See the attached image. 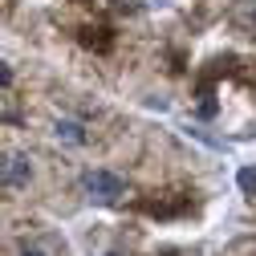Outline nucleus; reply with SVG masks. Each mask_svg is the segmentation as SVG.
<instances>
[{
    "label": "nucleus",
    "mask_w": 256,
    "mask_h": 256,
    "mask_svg": "<svg viewBox=\"0 0 256 256\" xmlns=\"http://www.w3.org/2000/svg\"><path fill=\"white\" fill-rule=\"evenodd\" d=\"M0 86H8V70H4V61H0Z\"/></svg>",
    "instance_id": "39448f33"
},
{
    "label": "nucleus",
    "mask_w": 256,
    "mask_h": 256,
    "mask_svg": "<svg viewBox=\"0 0 256 256\" xmlns=\"http://www.w3.org/2000/svg\"><path fill=\"white\" fill-rule=\"evenodd\" d=\"M0 179H4L8 187H20V183H28V158H20V154L4 158V163H0Z\"/></svg>",
    "instance_id": "f03ea898"
},
{
    "label": "nucleus",
    "mask_w": 256,
    "mask_h": 256,
    "mask_svg": "<svg viewBox=\"0 0 256 256\" xmlns=\"http://www.w3.org/2000/svg\"><path fill=\"white\" fill-rule=\"evenodd\" d=\"M20 256H45V252H41V248H24Z\"/></svg>",
    "instance_id": "423d86ee"
},
{
    "label": "nucleus",
    "mask_w": 256,
    "mask_h": 256,
    "mask_svg": "<svg viewBox=\"0 0 256 256\" xmlns=\"http://www.w3.org/2000/svg\"><path fill=\"white\" fill-rule=\"evenodd\" d=\"M106 256H118V252H106Z\"/></svg>",
    "instance_id": "0eeeda50"
},
{
    "label": "nucleus",
    "mask_w": 256,
    "mask_h": 256,
    "mask_svg": "<svg viewBox=\"0 0 256 256\" xmlns=\"http://www.w3.org/2000/svg\"><path fill=\"white\" fill-rule=\"evenodd\" d=\"M236 179H240V187L248 191V196H256V167H240Z\"/></svg>",
    "instance_id": "20e7f679"
},
{
    "label": "nucleus",
    "mask_w": 256,
    "mask_h": 256,
    "mask_svg": "<svg viewBox=\"0 0 256 256\" xmlns=\"http://www.w3.org/2000/svg\"><path fill=\"white\" fill-rule=\"evenodd\" d=\"M86 187H90L98 200H118V196H122V179L110 175V171H90V175H86Z\"/></svg>",
    "instance_id": "f257e3e1"
},
{
    "label": "nucleus",
    "mask_w": 256,
    "mask_h": 256,
    "mask_svg": "<svg viewBox=\"0 0 256 256\" xmlns=\"http://www.w3.org/2000/svg\"><path fill=\"white\" fill-rule=\"evenodd\" d=\"M57 134H61V138H70V142H82V138H86L78 122H57Z\"/></svg>",
    "instance_id": "7ed1b4c3"
}]
</instances>
